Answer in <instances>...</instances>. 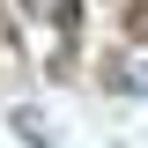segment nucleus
Here are the masks:
<instances>
[{"label": "nucleus", "instance_id": "obj_2", "mask_svg": "<svg viewBox=\"0 0 148 148\" xmlns=\"http://www.w3.org/2000/svg\"><path fill=\"white\" fill-rule=\"evenodd\" d=\"M126 37H133V45H148V0H133V8H126Z\"/></svg>", "mask_w": 148, "mask_h": 148}, {"label": "nucleus", "instance_id": "obj_1", "mask_svg": "<svg viewBox=\"0 0 148 148\" xmlns=\"http://www.w3.org/2000/svg\"><path fill=\"white\" fill-rule=\"evenodd\" d=\"M8 126H15L30 148H52V133H45V119H37V111H8Z\"/></svg>", "mask_w": 148, "mask_h": 148}]
</instances>
